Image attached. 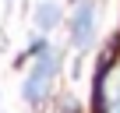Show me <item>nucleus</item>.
Here are the masks:
<instances>
[{
	"label": "nucleus",
	"mask_w": 120,
	"mask_h": 113,
	"mask_svg": "<svg viewBox=\"0 0 120 113\" xmlns=\"http://www.w3.org/2000/svg\"><path fill=\"white\" fill-rule=\"evenodd\" d=\"M95 39V0H81L71 18V42L78 49H88Z\"/></svg>",
	"instance_id": "f03ea898"
},
{
	"label": "nucleus",
	"mask_w": 120,
	"mask_h": 113,
	"mask_svg": "<svg viewBox=\"0 0 120 113\" xmlns=\"http://www.w3.org/2000/svg\"><path fill=\"white\" fill-rule=\"evenodd\" d=\"M35 25H39V32H49V28L60 25V7L53 4V0H42V4L35 7Z\"/></svg>",
	"instance_id": "7ed1b4c3"
},
{
	"label": "nucleus",
	"mask_w": 120,
	"mask_h": 113,
	"mask_svg": "<svg viewBox=\"0 0 120 113\" xmlns=\"http://www.w3.org/2000/svg\"><path fill=\"white\" fill-rule=\"evenodd\" d=\"M56 67H60V53L46 42V46L32 56V71H28V74H25V81H21V99H25V102H32V106H39V102H42V95H46L49 78L56 74Z\"/></svg>",
	"instance_id": "f257e3e1"
}]
</instances>
